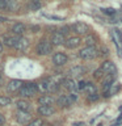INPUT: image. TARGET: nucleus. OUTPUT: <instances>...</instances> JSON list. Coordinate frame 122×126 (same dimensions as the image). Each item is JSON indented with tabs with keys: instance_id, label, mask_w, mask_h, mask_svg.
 <instances>
[{
	"instance_id": "nucleus-1",
	"label": "nucleus",
	"mask_w": 122,
	"mask_h": 126,
	"mask_svg": "<svg viewBox=\"0 0 122 126\" xmlns=\"http://www.w3.org/2000/svg\"><path fill=\"white\" fill-rule=\"evenodd\" d=\"M79 58L84 59V61H91V59H94L100 55V50H97L94 46H85L77 53Z\"/></svg>"
},
{
	"instance_id": "nucleus-2",
	"label": "nucleus",
	"mask_w": 122,
	"mask_h": 126,
	"mask_svg": "<svg viewBox=\"0 0 122 126\" xmlns=\"http://www.w3.org/2000/svg\"><path fill=\"white\" fill-rule=\"evenodd\" d=\"M77 101V94L76 93H70V94H61L57 98V104L61 108H66V106L72 105L74 102Z\"/></svg>"
},
{
	"instance_id": "nucleus-3",
	"label": "nucleus",
	"mask_w": 122,
	"mask_h": 126,
	"mask_svg": "<svg viewBox=\"0 0 122 126\" xmlns=\"http://www.w3.org/2000/svg\"><path fill=\"white\" fill-rule=\"evenodd\" d=\"M37 92H38V85L34 84V83H28V84H24L22 88L20 89L18 96H21V97H33Z\"/></svg>"
},
{
	"instance_id": "nucleus-4",
	"label": "nucleus",
	"mask_w": 122,
	"mask_h": 126,
	"mask_svg": "<svg viewBox=\"0 0 122 126\" xmlns=\"http://www.w3.org/2000/svg\"><path fill=\"white\" fill-rule=\"evenodd\" d=\"M51 50H53V43L50 41H47L46 38H42L41 41L38 42L37 49H35L38 55H47V54L51 53Z\"/></svg>"
},
{
	"instance_id": "nucleus-5",
	"label": "nucleus",
	"mask_w": 122,
	"mask_h": 126,
	"mask_svg": "<svg viewBox=\"0 0 122 126\" xmlns=\"http://www.w3.org/2000/svg\"><path fill=\"white\" fill-rule=\"evenodd\" d=\"M39 88H41L43 92L54 93L59 89V84H55V83H53L51 80H49V79H46V80H43L41 84H39Z\"/></svg>"
},
{
	"instance_id": "nucleus-6",
	"label": "nucleus",
	"mask_w": 122,
	"mask_h": 126,
	"mask_svg": "<svg viewBox=\"0 0 122 126\" xmlns=\"http://www.w3.org/2000/svg\"><path fill=\"white\" fill-rule=\"evenodd\" d=\"M71 30L75 32L76 34H87L89 30V26L81 21H77V22H74L71 25Z\"/></svg>"
},
{
	"instance_id": "nucleus-7",
	"label": "nucleus",
	"mask_w": 122,
	"mask_h": 126,
	"mask_svg": "<svg viewBox=\"0 0 122 126\" xmlns=\"http://www.w3.org/2000/svg\"><path fill=\"white\" fill-rule=\"evenodd\" d=\"M16 120L21 125H29L30 124V113L29 112H22V110H17L16 113Z\"/></svg>"
},
{
	"instance_id": "nucleus-8",
	"label": "nucleus",
	"mask_w": 122,
	"mask_h": 126,
	"mask_svg": "<svg viewBox=\"0 0 122 126\" xmlns=\"http://www.w3.org/2000/svg\"><path fill=\"white\" fill-rule=\"evenodd\" d=\"M101 68L104 70V72H105L106 75H114V76H116V74H117V67H116V64H114L113 62H110V61H105V62L101 64Z\"/></svg>"
},
{
	"instance_id": "nucleus-9",
	"label": "nucleus",
	"mask_w": 122,
	"mask_h": 126,
	"mask_svg": "<svg viewBox=\"0 0 122 126\" xmlns=\"http://www.w3.org/2000/svg\"><path fill=\"white\" fill-rule=\"evenodd\" d=\"M22 85H24V83H22L21 80H18V79H15V80H11L9 83H8L7 89H8V92H11V93L20 92V89L22 88Z\"/></svg>"
},
{
	"instance_id": "nucleus-10",
	"label": "nucleus",
	"mask_w": 122,
	"mask_h": 126,
	"mask_svg": "<svg viewBox=\"0 0 122 126\" xmlns=\"http://www.w3.org/2000/svg\"><path fill=\"white\" fill-rule=\"evenodd\" d=\"M51 43L55 46H61V45H64L66 43V38H64V34L62 32H54L53 35H51Z\"/></svg>"
},
{
	"instance_id": "nucleus-11",
	"label": "nucleus",
	"mask_w": 122,
	"mask_h": 126,
	"mask_svg": "<svg viewBox=\"0 0 122 126\" xmlns=\"http://www.w3.org/2000/svg\"><path fill=\"white\" fill-rule=\"evenodd\" d=\"M18 39H20V35L11 34V35H5V37L3 38V42H4V45L8 46V47H16Z\"/></svg>"
},
{
	"instance_id": "nucleus-12",
	"label": "nucleus",
	"mask_w": 122,
	"mask_h": 126,
	"mask_svg": "<svg viewBox=\"0 0 122 126\" xmlns=\"http://www.w3.org/2000/svg\"><path fill=\"white\" fill-rule=\"evenodd\" d=\"M63 85H64L66 89L71 91L72 93L76 92V91L79 89V83H76L74 79H71V78H66L64 80H63Z\"/></svg>"
},
{
	"instance_id": "nucleus-13",
	"label": "nucleus",
	"mask_w": 122,
	"mask_h": 126,
	"mask_svg": "<svg viewBox=\"0 0 122 126\" xmlns=\"http://www.w3.org/2000/svg\"><path fill=\"white\" fill-rule=\"evenodd\" d=\"M67 61H68V58H67V55L63 54V53H55L53 55V63L55 66H63L67 63Z\"/></svg>"
},
{
	"instance_id": "nucleus-14",
	"label": "nucleus",
	"mask_w": 122,
	"mask_h": 126,
	"mask_svg": "<svg viewBox=\"0 0 122 126\" xmlns=\"http://www.w3.org/2000/svg\"><path fill=\"white\" fill-rule=\"evenodd\" d=\"M55 101H57V100H55L53 96H50V94H42V96L38 98V104H39V105H47V106H51Z\"/></svg>"
},
{
	"instance_id": "nucleus-15",
	"label": "nucleus",
	"mask_w": 122,
	"mask_h": 126,
	"mask_svg": "<svg viewBox=\"0 0 122 126\" xmlns=\"http://www.w3.org/2000/svg\"><path fill=\"white\" fill-rule=\"evenodd\" d=\"M38 113L41 116H45V117H49V116H53L55 113V109L53 106H47V105H39L38 108Z\"/></svg>"
},
{
	"instance_id": "nucleus-16",
	"label": "nucleus",
	"mask_w": 122,
	"mask_h": 126,
	"mask_svg": "<svg viewBox=\"0 0 122 126\" xmlns=\"http://www.w3.org/2000/svg\"><path fill=\"white\" fill-rule=\"evenodd\" d=\"M81 43V39L79 37H70L66 41L64 46L67 47V49H76V47Z\"/></svg>"
},
{
	"instance_id": "nucleus-17",
	"label": "nucleus",
	"mask_w": 122,
	"mask_h": 126,
	"mask_svg": "<svg viewBox=\"0 0 122 126\" xmlns=\"http://www.w3.org/2000/svg\"><path fill=\"white\" fill-rule=\"evenodd\" d=\"M85 72V67L83 66H75V67H71L68 70V72L67 75H70V76H80Z\"/></svg>"
},
{
	"instance_id": "nucleus-18",
	"label": "nucleus",
	"mask_w": 122,
	"mask_h": 126,
	"mask_svg": "<svg viewBox=\"0 0 122 126\" xmlns=\"http://www.w3.org/2000/svg\"><path fill=\"white\" fill-rule=\"evenodd\" d=\"M28 47H29V39L25 38V37H20L17 45H16L15 49L18 50V51H25Z\"/></svg>"
},
{
	"instance_id": "nucleus-19",
	"label": "nucleus",
	"mask_w": 122,
	"mask_h": 126,
	"mask_svg": "<svg viewBox=\"0 0 122 126\" xmlns=\"http://www.w3.org/2000/svg\"><path fill=\"white\" fill-rule=\"evenodd\" d=\"M25 30H26V26L24 25V24L21 22H16L13 26H12V33L16 34V35H21L25 33Z\"/></svg>"
},
{
	"instance_id": "nucleus-20",
	"label": "nucleus",
	"mask_w": 122,
	"mask_h": 126,
	"mask_svg": "<svg viewBox=\"0 0 122 126\" xmlns=\"http://www.w3.org/2000/svg\"><path fill=\"white\" fill-rule=\"evenodd\" d=\"M16 106H17L18 110H22V112H29L30 110V104L25 100H18L16 102Z\"/></svg>"
},
{
	"instance_id": "nucleus-21",
	"label": "nucleus",
	"mask_w": 122,
	"mask_h": 126,
	"mask_svg": "<svg viewBox=\"0 0 122 126\" xmlns=\"http://www.w3.org/2000/svg\"><path fill=\"white\" fill-rule=\"evenodd\" d=\"M84 91L87 92L88 96H92V94H96L97 93V88H96V85H94L93 83H87Z\"/></svg>"
},
{
	"instance_id": "nucleus-22",
	"label": "nucleus",
	"mask_w": 122,
	"mask_h": 126,
	"mask_svg": "<svg viewBox=\"0 0 122 126\" xmlns=\"http://www.w3.org/2000/svg\"><path fill=\"white\" fill-rule=\"evenodd\" d=\"M41 5H42L41 0H33V1L30 3L29 8H30V11H35V9H39V8H41Z\"/></svg>"
},
{
	"instance_id": "nucleus-23",
	"label": "nucleus",
	"mask_w": 122,
	"mask_h": 126,
	"mask_svg": "<svg viewBox=\"0 0 122 126\" xmlns=\"http://www.w3.org/2000/svg\"><path fill=\"white\" fill-rule=\"evenodd\" d=\"M104 75H105L104 70L100 67V68H97V70L93 72V78H94V79H102V78H104Z\"/></svg>"
},
{
	"instance_id": "nucleus-24",
	"label": "nucleus",
	"mask_w": 122,
	"mask_h": 126,
	"mask_svg": "<svg viewBox=\"0 0 122 126\" xmlns=\"http://www.w3.org/2000/svg\"><path fill=\"white\" fill-rule=\"evenodd\" d=\"M12 102V100L9 97H5V96H0V106H7Z\"/></svg>"
},
{
	"instance_id": "nucleus-25",
	"label": "nucleus",
	"mask_w": 122,
	"mask_h": 126,
	"mask_svg": "<svg viewBox=\"0 0 122 126\" xmlns=\"http://www.w3.org/2000/svg\"><path fill=\"white\" fill-rule=\"evenodd\" d=\"M85 43L87 46H94V43H96V38L93 37V35H88L85 39Z\"/></svg>"
},
{
	"instance_id": "nucleus-26",
	"label": "nucleus",
	"mask_w": 122,
	"mask_h": 126,
	"mask_svg": "<svg viewBox=\"0 0 122 126\" xmlns=\"http://www.w3.org/2000/svg\"><path fill=\"white\" fill-rule=\"evenodd\" d=\"M28 126H43V121L41 118H35V120H33Z\"/></svg>"
},
{
	"instance_id": "nucleus-27",
	"label": "nucleus",
	"mask_w": 122,
	"mask_h": 126,
	"mask_svg": "<svg viewBox=\"0 0 122 126\" xmlns=\"http://www.w3.org/2000/svg\"><path fill=\"white\" fill-rule=\"evenodd\" d=\"M101 11H102V13L109 15V16L116 15V9H113V8H101Z\"/></svg>"
},
{
	"instance_id": "nucleus-28",
	"label": "nucleus",
	"mask_w": 122,
	"mask_h": 126,
	"mask_svg": "<svg viewBox=\"0 0 122 126\" xmlns=\"http://www.w3.org/2000/svg\"><path fill=\"white\" fill-rule=\"evenodd\" d=\"M42 16H45L46 18H50V20H57V21H63V17H59V16H50V15H46V13H42Z\"/></svg>"
},
{
	"instance_id": "nucleus-29",
	"label": "nucleus",
	"mask_w": 122,
	"mask_h": 126,
	"mask_svg": "<svg viewBox=\"0 0 122 126\" xmlns=\"http://www.w3.org/2000/svg\"><path fill=\"white\" fill-rule=\"evenodd\" d=\"M120 89H121V84H116L112 89H110V96H112V94H114V93H117Z\"/></svg>"
},
{
	"instance_id": "nucleus-30",
	"label": "nucleus",
	"mask_w": 122,
	"mask_h": 126,
	"mask_svg": "<svg viewBox=\"0 0 122 126\" xmlns=\"http://www.w3.org/2000/svg\"><path fill=\"white\" fill-rule=\"evenodd\" d=\"M0 9L8 11V0H0Z\"/></svg>"
},
{
	"instance_id": "nucleus-31",
	"label": "nucleus",
	"mask_w": 122,
	"mask_h": 126,
	"mask_svg": "<svg viewBox=\"0 0 122 126\" xmlns=\"http://www.w3.org/2000/svg\"><path fill=\"white\" fill-rule=\"evenodd\" d=\"M121 122H122V114H120V117H118L117 120L113 122L112 126H120V125H121Z\"/></svg>"
},
{
	"instance_id": "nucleus-32",
	"label": "nucleus",
	"mask_w": 122,
	"mask_h": 126,
	"mask_svg": "<svg viewBox=\"0 0 122 126\" xmlns=\"http://www.w3.org/2000/svg\"><path fill=\"white\" fill-rule=\"evenodd\" d=\"M87 98H88V101H96V100L100 98V96L96 93V94H92V96H87Z\"/></svg>"
},
{
	"instance_id": "nucleus-33",
	"label": "nucleus",
	"mask_w": 122,
	"mask_h": 126,
	"mask_svg": "<svg viewBox=\"0 0 122 126\" xmlns=\"http://www.w3.org/2000/svg\"><path fill=\"white\" fill-rule=\"evenodd\" d=\"M117 33V35H118V41L120 42H122V29H116L114 30Z\"/></svg>"
},
{
	"instance_id": "nucleus-34",
	"label": "nucleus",
	"mask_w": 122,
	"mask_h": 126,
	"mask_svg": "<svg viewBox=\"0 0 122 126\" xmlns=\"http://www.w3.org/2000/svg\"><path fill=\"white\" fill-rule=\"evenodd\" d=\"M100 55H108L109 54V50L108 49H106V47H102V49H101V51H100Z\"/></svg>"
},
{
	"instance_id": "nucleus-35",
	"label": "nucleus",
	"mask_w": 122,
	"mask_h": 126,
	"mask_svg": "<svg viewBox=\"0 0 122 126\" xmlns=\"http://www.w3.org/2000/svg\"><path fill=\"white\" fill-rule=\"evenodd\" d=\"M70 29H71V26H63L61 30H62V33H63V34H66V33H68V30H70Z\"/></svg>"
},
{
	"instance_id": "nucleus-36",
	"label": "nucleus",
	"mask_w": 122,
	"mask_h": 126,
	"mask_svg": "<svg viewBox=\"0 0 122 126\" xmlns=\"http://www.w3.org/2000/svg\"><path fill=\"white\" fill-rule=\"evenodd\" d=\"M30 30H31V32H38V30H39V26H38V25H31V26H30Z\"/></svg>"
},
{
	"instance_id": "nucleus-37",
	"label": "nucleus",
	"mask_w": 122,
	"mask_h": 126,
	"mask_svg": "<svg viewBox=\"0 0 122 126\" xmlns=\"http://www.w3.org/2000/svg\"><path fill=\"white\" fill-rule=\"evenodd\" d=\"M4 122H5V117L0 113V125H4Z\"/></svg>"
},
{
	"instance_id": "nucleus-38",
	"label": "nucleus",
	"mask_w": 122,
	"mask_h": 126,
	"mask_svg": "<svg viewBox=\"0 0 122 126\" xmlns=\"http://www.w3.org/2000/svg\"><path fill=\"white\" fill-rule=\"evenodd\" d=\"M3 49H4V43H3V41H0V54L3 53Z\"/></svg>"
},
{
	"instance_id": "nucleus-39",
	"label": "nucleus",
	"mask_w": 122,
	"mask_h": 126,
	"mask_svg": "<svg viewBox=\"0 0 122 126\" xmlns=\"http://www.w3.org/2000/svg\"><path fill=\"white\" fill-rule=\"evenodd\" d=\"M7 17H3V16H0V22H4V21H7Z\"/></svg>"
},
{
	"instance_id": "nucleus-40",
	"label": "nucleus",
	"mask_w": 122,
	"mask_h": 126,
	"mask_svg": "<svg viewBox=\"0 0 122 126\" xmlns=\"http://www.w3.org/2000/svg\"><path fill=\"white\" fill-rule=\"evenodd\" d=\"M75 126H87V125L84 124V122H79V124H76Z\"/></svg>"
}]
</instances>
